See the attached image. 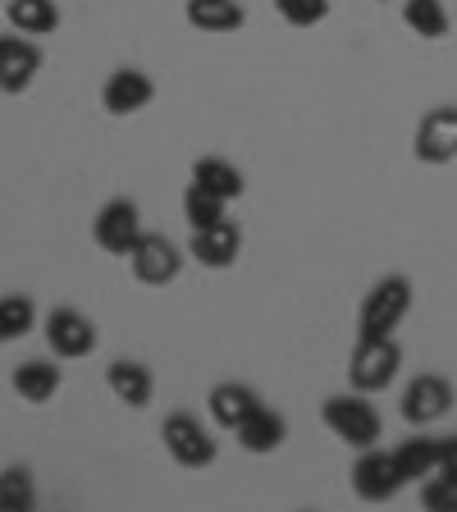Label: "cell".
<instances>
[{
  "instance_id": "cell-26",
  "label": "cell",
  "mask_w": 457,
  "mask_h": 512,
  "mask_svg": "<svg viewBox=\"0 0 457 512\" xmlns=\"http://www.w3.org/2000/svg\"><path fill=\"white\" fill-rule=\"evenodd\" d=\"M275 10L288 28H316L330 19V0H275Z\"/></svg>"
},
{
  "instance_id": "cell-1",
  "label": "cell",
  "mask_w": 457,
  "mask_h": 512,
  "mask_svg": "<svg viewBox=\"0 0 457 512\" xmlns=\"http://www.w3.org/2000/svg\"><path fill=\"white\" fill-rule=\"evenodd\" d=\"M320 421L330 430L334 439H343L348 448H371L380 444V412H375L371 394H330L320 403Z\"/></svg>"
},
{
  "instance_id": "cell-23",
  "label": "cell",
  "mask_w": 457,
  "mask_h": 512,
  "mask_svg": "<svg viewBox=\"0 0 457 512\" xmlns=\"http://www.w3.org/2000/svg\"><path fill=\"white\" fill-rule=\"evenodd\" d=\"M403 23L421 37V42H439L448 32V10L444 0H407L403 5Z\"/></svg>"
},
{
  "instance_id": "cell-7",
  "label": "cell",
  "mask_w": 457,
  "mask_h": 512,
  "mask_svg": "<svg viewBox=\"0 0 457 512\" xmlns=\"http://www.w3.org/2000/svg\"><path fill=\"white\" fill-rule=\"evenodd\" d=\"M92 238L101 252L110 256H128L133 252V243L142 238V211L133 197H110L101 211H96L92 220Z\"/></svg>"
},
{
  "instance_id": "cell-21",
  "label": "cell",
  "mask_w": 457,
  "mask_h": 512,
  "mask_svg": "<svg viewBox=\"0 0 457 512\" xmlns=\"http://www.w3.org/2000/svg\"><path fill=\"white\" fill-rule=\"evenodd\" d=\"M5 19H10L23 37H46V32L60 28V5H55V0H10V5H5Z\"/></svg>"
},
{
  "instance_id": "cell-6",
  "label": "cell",
  "mask_w": 457,
  "mask_h": 512,
  "mask_svg": "<svg viewBox=\"0 0 457 512\" xmlns=\"http://www.w3.org/2000/svg\"><path fill=\"white\" fill-rule=\"evenodd\" d=\"M183 261H188V252H183L174 238L147 234V229H142V238L133 243V252H128V266H133V275H138L147 288L174 284V279L183 275Z\"/></svg>"
},
{
  "instance_id": "cell-22",
  "label": "cell",
  "mask_w": 457,
  "mask_h": 512,
  "mask_svg": "<svg viewBox=\"0 0 457 512\" xmlns=\"http://www.w3.org/2000/svg\"><path fill=\"white\" fill-rule=\"evenodd\" d=\"M37 330V302L28 293H5L0 298V343H19Z\"/></svg>"
},
{
  "instance_id": "cell-11",
  "label": "cell",
  "mask_w": 457,
  "mask_h": 512,
  "mask_svg": "<svg viewBox=\"0 0 457 512\" xmlns=\"http://www.w3.org/2000/svg\"><path fill=\"white\" fill-rule=\"evenodd\" d=\"M46 343H51L55 357H87L96 348V325L83 316L78 307H55L46 311Z\"/></svg>"
},
{
  "instance_id": "cell-9",
  "label": "cell",
  "mask_w": 457,
  "mask_h": 512,
  "mask_svg": "<svg viewBox=\"0 0 457 512\" xmlns=\"http://www.w3.org/2000/svg\"><path fill=\"white\" fill-rule=\"evenodd\" d=\"M412 151L421 165H448L457 160V106H435L416 124Z\"/></svg>"
},
{
  "instance_id": "cell-2",
  "label": "cell",
  "mask_w": 457,
  "mask_h": 512,
  "mask_svg": "<svg viewBox=\"0 0 457 512\" xmlns=\"http://www.w3.org/2000/svg\"><path fill=\"white\" fill-rule=\"evenodd\" d=\"M398 366H403V348L394 334H380V339L357 334V348L348 357V384L357 394H384L398 380Z\"/></svg>"
},
{
  "instance_id": "cell-27",
  "label": "cell",
  "mask_w": 457,
  "mask_h": 512,
  "mask_svg": "<svg viewBox=\"0 0 457 512\" xmlns=\"http://www.w3.org/2000/svg\"><path fill=\"white\" fill-rule=\"evenodd\" d=\"M421 503L430 512H457V476L435 471L430 480H421Z\"/></svg>"
},
{
  "instance_id": "cell-4",
  "label": "cell",
  "mask_w": 457,
  "mask_h": 512,
  "mask_svg": "<svg viewBox=\"0 0 457 512\" xmlns=\"http://www.w3.org/2000/svg\"><path fill=\"white\" fill-rule=\"evenodd\" d=\"M160 439H165V453L188 471H206V467H215V458H220V444H215L211 426H202V416H192V412L165 416Z\"/></svg>"
},
{
  "instance_id": "cell-10",
  "label": "cell",
  "mask_w": 457,
  "mask_h": 512,
  "mask_svg": "<svg viewBox=\"0 0 457 512\" xmlns=\"http://www.w3.org/2000/svg\"><path fill=\"white\" fill-rule=\"evenodd\" d=\"M238 252H243V234H238L234 220L202 224V229H192V238H188V256L206 270H229L238 261Z\"/></svg>"
},
{
  "instance_id": "cell-20",
  "label": "cell",
  "mask_w": 457,
  "mask_h": 512,
  "mask_svg": "<svg viewBox=\"0 0 457 512\" xmlns=\"http://www.w3.org/2000/svg\"><path fill=\"white\" fill-rule=\"evenodd\" d=\"M394 462H398V471H403V480L407 485H421V480H430L439 471V439H430V435H412V439H403V444L394 448Z\"/></svg>"
},
{
  "instance_id": "cell-14",
  "label": "cell",
  "mask_w": 457,
  "mask_h": 512,
  "mask_svg": "<svg viewBox=\"0 0 457 512\" xmlns=\"http://www.w3.org/2000/svg\"><path fill=\"white\" fill-rule=\"evenodd\" d=\"M256 407H261V394L243 380H220L211 394H206V412H211V421L220 430H238Z\"/></svg>"
},
{
  "instance_id": "cell-5",
  "label": "cell",
  "mask_w": 457,
  "mask_h": 512,
  "mask_svg": "<svg viewBox=\"0 0 457 512\" xmlns=\"http://www.w3.org/2000/svg\"><path fill=\"white\" fill-rule=\"evenodd\" d=\"M403 485L407 480L394 462V448H380V444L357 448V462H352V490H357V499L389 503V499H398Z\"/></svg>"
},
{
  "instance_id": "cell-28",
  "label": "cell",
  "mask_w": 457,
  "mask_h": 512,
  "mask_svg": "<svg viewBox=\"0 0 457 512\" xmlns=\"http://www.w3.org/2000/svg\"><path fill=\"white\" fill-rule=\"evenodd\" d=\"M439 471H444V476H457V435L439 439Z\"/></svg>"
},
{
  "instance_id": "cell-8",
  "label": "cell",
  "mask_w": 457,
  "mask_h": 512,
  "mask_svg": "<svg viewBox=\"0 0 457 512\" xmlns=\"http://www.w3.org/2000/svg\"><path fill=\"white\" fill-rule=\"evenodd\" d=\"M453 403H457L453 384H448L444 375L426 371L403 389V421L416 430H426V426H435V421H444V416L453 412Z\"/></svg>"
},
{
  "instance_id": "cell-3",
  "label": "cell",
  "mask_w": 457,
  "mask_h": 512,
  "mask_svg": "<svg viewBox=\"0 0 457 512\" xmlns=\"http://www.w3.org/2000/svg\"><path fill=\"white\" fill-rule=\"evenodd\" d=\"M407 311H412V279L407 275L375 279L371 293L362 298V311H357V334H366V339L394 334L407 320Z\"/></svg>"
},
{
  "instance_id": "cell-15",
  "label": "cell",
  "mask_w": 457,
  "mask_h": 512,
  "mask_svg": "<svg viewBox=\"0 0 457 512\" xmlns=\"http://www.w3.org/2000/svg\"><path fill=\"white\" fill-rule=\"evenodd\" d=\"M106 384H110V394H115L124 407H147L151 394H156V375H151V366L147 362H133V357L110 362Z\"/></svg>"
},
{
  "instance_id": "cell-19",
  "label": "cell",
  "mask_w": 457,
  "mask_h": 512,
  "mask_svg": "<svg viewBox=\"0 0 457 512\" xmlns=\"http://www.w3.org/2000/svg\"><path fill=\"white\" fill-rule=\"evenodd\" d=\"M192 183H202V188H211L215 197H224V202H238L247 188L243 170H238L234 160H224V156H202V160H192Z\"/></svg>"
},
{
  "instance_id": "cell-16",
  "label": "cell",
  "mask_w": 457,
  "mask_h": 512,
  "mask_svg": "<svg viewBox=\"0 0 457 512\" xmlns=\"http://www.w3.org/2000/svg\"><path fill=\"white\" fill-rule=\"evenodd\" d=\"M234 435H238V448H243V453H256V458H266V453H275V448L288 439V421L275 412V407L261 403V407H256V412L243 421V426L234 430Z\"/></svg>"
},
{
  "instance_id": "cell-17",
  "label": "cell",
  "mask_w": 457,
  "mask_h": 512,
  "mask_svg": "<svg viewBox=\"0 0 457 512\" xmlns=\"http://www.w3.org/2000/svg\"><path fill=\"white\" fill-rule=\"evenodd\" d=\"M10 384H14V394H19L23 403H51V398L60 394L64 375H60V366L46 362V357H28L23 366H14Z\"/></svg>"
},
{
  "instance_id": "cell-24",
  "label": "cell",
  "mask_w": 457,
  "mask_h": 512,
  "mask_svg": "<svg viewBox=\"0 0 457 512\" xmlns=\"http://www.w3.org/2000/svg\"><path fill=\"white\" fill-rule=\"evenodd\" d=\"M224 197H215L211 188H202V183H188V192H183V220H188V229H202V224H215L224 220Z\"/></svg>"
},
{
  "instance_id": "cell-13",
  "label": "cell",
  "mask_w": 457,
  "mask_h": 512,
  "mask_svg": "<svg viewBox=\"0 0 457 512\" xmlns=\"http://www.w3.org/2000/svg\"><path fill=\"white\" fill-rule=\"evenodd\" d=\"M151 96H156L151 74H142V69H115L106 78V87H101V106L110 115H138V110L151 106Z\"/></svg>"
},
{
  "instance_id": "cell-18",
  "label": "cell",
  "mask_w": 457,
  "mask_h": 512,
  "mask_svg": "<svg viewBox=\"0 0 457 512\" xmlns=\"http://www.w3.org/2000/svg\"><path fill=\"white\" fill-rule=\"evenodd\" d=\"M183 19L197 32H211V37H224V32H238L247 23V10L238 0H188L183 5Z\"/></svg>"
},
{
  "instance_id": "cell-25",
  "label": "cell",
  "mask_w": 457,
  "mask_h": 512,
  "mask_svg": "<svg viewBox=\"0 0 457 512\" xmlns=\"http://www.w3.org/2000/svg\"><path fill=\"white\" fill-rule=\"evenodd\" d=\"M37 503L28 467H5L0 471V512H28Z\"/></svg>"
},
{
  "instance_id": "cell-12",
  "label": "cell",
  "mask_w": 457,
  "mask_h": 512,
  "mask_svg": "<svg viewBox=\"0 0 457 512\" xmlns=\"http://www.w3.org/2000/svg\"><path fill=\"white\" fill-rule=\"evenodd\" d=\"M37 69H42L37 42H28V37H0V92L5 96L28 92Z\"/></svg>"
}]
</instances>
